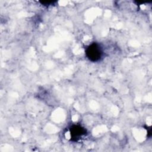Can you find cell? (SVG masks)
<instances>
[{"label":"cell","mask_w":152,"mask_h":152,"mask_svg":"<svg viewBox=\"0 0 152 152\" xmlns=\"http://www.w3.org/2000/svg\"><path fill=\"white\" fill-rule=\"evenodd\" d=\"M86 56L91 62H96L100 61L104 55V51L101 45L96 42L90 44L86 49Z\"/></svg>","instance_id":"cell-1"},{"label":"cell","mask_w":152,"mask_h":152,"mask_svg":"<svg viewBox=\"0 0 152 152\" xmlns=\"http://www.w3.org/2000/svg\"><path fill=\"white\" fill-rule=\"evenodd\" d=\"M71 140L74 142L80 140L87 134V129L80 124H74L69 128Z\"/></svg>","instance_id":"cell-2"},{"label":"cell","mask_w":152,"mask_h":152,"mask_svg":"<svg viewBox=\"0 0 152 152\" xmlns=\"http://www.w3.org/2000/svg\"><path fill=\"white\" fill-rule=\"evenodd\" d=\"M42 5H46V6H49L51 4H53V3L56 2V1H40V2Z\"/></svg>","instance_id":"cell-3"}]
</instances>
